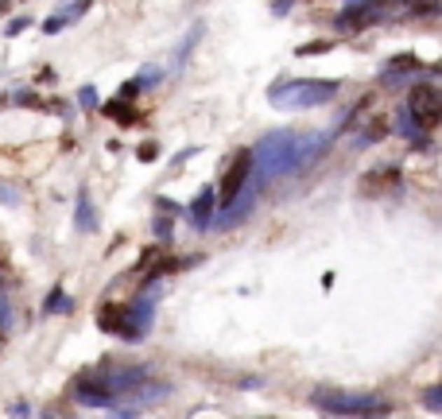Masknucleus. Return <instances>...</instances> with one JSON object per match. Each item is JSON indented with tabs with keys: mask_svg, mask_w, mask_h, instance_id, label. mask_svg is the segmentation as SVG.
<instances>
[{
	"mask_svg": "<svg viewBox=\"0 0 442 419\" xmlns=\"http://www.w3.org/2000/svg\"><path fill=\"white\" fill-rule=\"evenodd\" d=\"M396 128H400V132H415V121H411L408 109H400V121H396Z\"/></svg>",
	"mask_w": 442,
	"mask_h": 419,
	"instance_id": "20",
	"label": "nucleus"
},
{
	"mask_svg": "<svg viewBox=\"0 0 442 419\" xmlns=\"http://www.w3.org/2000/svg\"><path fill=\"white\" fill-rule=\"evenodd\" d=\"M334 47V39H318V43H307V47H299L295 55H318V50H330Z\"/></svg>",
	"mask_w": 442,
	"mask_h": 419,
	"instance_id": "19",
	"label": "nucleus"
},
{
	"mask_svg": "<svg viewBox=\"0 0 442 419\" xmlns=\"http://www.w3.org/2000/svg\"><path fill=\"white\" fill-rule=\"evenodd\" d=\"M12 327V303L8 295H0V330H8Z\"/></svg>",
	"mask_w": 442,
	"mask_h": 419,
	"instance_id": "18",
	"label": "nucleus"
},
{
	"mask_svg": "<svg viewBox=\"0 0 442 419\" xmlns=\"http://www.w3.org/2000/svg\"><path fill=\"white\" fill-rule=\"evenodd\" d=\"M384 20H392V0H350L342 12H338V32H365L376 27Z\"/></svg>",
	"mask_w": 442,
	"mask_h": 419,
	"instance_id": "5",
	"label": "nucleus"
},
{
	"mask_svg": "<svg viewBox=\"0 0 442 419\" xmlns=\"http://www.w3.org/2000/svg\"><path fill=\"white\" fill-rule=\"evenodd\" d=\"M97 226V218H93V206H90V194H78V229L82 233H90V229Z\"/></svg>",
	"mask_w": 442,
	"mask_h": 419,
	"instance_id": "14",
	"label": "nucleus"
},
{
	"mask_svg": "<svg viewBox=\"0 0 442 419\" xmlns=\"http://www.w3.org/2000/svg\"><path fill=\"white\" fill-rule=\"evenodd\" d=\"M105 113H109V117H113V121H117V125H132V121L136 117H140V113H136L132 109V105H128V101H109V105H105Z\"/></svg>",
	"mask_w": 442,
	"mask_h": 419,
	"instance_id": "13",
	"label": "nucleus"
},
{
	"mask_svg": "<svg viewBox=\"0 0 442 419\" xmlns=\"http://www.w3.org/2000/svg\"><path fill=\"white\" fill-rule=\"evenodd\" d=\"M315 408L330 411V415H357V419H384L392 411V404L384 396H353V392H315Z\"/></svg>",
	"mask_w": 442,
	"mask_h": 419,
	"instance_id": "4",
	"label": "nucleus"
},
{
	"mask_svg": "<svg viewBox=\"0 0 442 419\" xmlns=\"http://www.w3.org/2000/svg\"><path fill=\"white\" fill-rule=\"evenodd\" d=\"M392 16H403V20L442 16V0H392Z\"/></svg>",
	"mask_w": 442,
	"mask_h": 419,
	"instance_id": "9",
	"label": "nucleus"
},
{
	"mask_svg": "<svg viewBox=\"0 0 442 419\" xmlns=\"http://www.w3.org/2000/svg\"><path fill=\"white\" fill-rule=\"evenodd\" d=\"M342 82H326V78H295V82L272 85V105L275 109H318L326 101H334Z\"/></svg>",
	"mask_w": 442,
	"mask_h": 419,
	"instance_id": "3",
	"label": "nucleus"
},
{
	"mask_svg": "<svg viewBox=\"0 0 442 419\" xmlns=\"http://www.w3.org/2000/svg\"><path fill=\"white\" fill-rule=\"evenodd\" d=\"M156 237H159V241H163V237H171V221H167V218L156 221Z\"/></svg>",
	"mask_w": 442,
	"mask_h": 419,
	"instance_id": "22",
	"label": "nucleus"
},
{
	"mask_svg": "<svg viewBox=\"0 0 442 419\" xmlns=\"http://www.w3.org/2000/svg\"><path fill=\"white\" fill-rule=\"evenodd\" d=\"M151 319H156V303L151 299H132V303H105L97 310V327L105 334H117L125 342H140L151 330Z\"/></svg>",
	"mask_w": 442,
	"mask_h": 419,
	"instance_id": "2",
	"label": "nucleus"
},
{
	"mask_svg": "<svg viewBox=\"0 0 442 419\" xmlns=\"http://www.w3.org/2000/svg\"><path fill=\"white\" fill-rule=\"evenodd\" d=\"M408 113H411V121H415V125H423V128L442 125V90H438V85H431V82L411 85V93H408Z\"/></svg>",
	"mask_w": 442,
	"mask_h": 419,
	"instance_id": "6",
	"label": "nucleus"
},
{
	"mask_svg": "<svg viewBox=\"0 0 442 419\" xmlns=\"http://www.w3.org/2000/svg\"><path fill=\"white\" fill-rule=\"evenodd\" d=\"M326 148H330L326 132H291V128L268 132L252 151V183H268V179L310 167Z\"/></svg>",
	"mask_w": 442,
	"mask_h": 419,
	"instance_id": "1",
	"label": "nucleus"
},
{
	"mask_svg": "<svg viewBox=\"0 0 442 419\" xmlns=\"http://www.w3.org/2000/svg\"><path fill=\"white\" fill-rule=\"evenodd\" d=\"M156 156H159V151H156V144H144V148H140V160H144V163H151Z\"/></svg>",
	"mask_w": 442,
	"mask_h": 419,
	"instance_id": "24",
	"label": "nucleus"
},
{
	"mask_svg": "<svg viewBox=\"0 0 442 419\" xmlns=\"http://www.w3.org/2000/svg\"><path fill=\"white\" fill-rule=\"evenodd\" d=\"M82 105H85V109H93V105H97V93H93V90H82Z\"/></svg>",
	"mask_w": 442,
	"mask_h": 419,
	"instance_id": "25",
	"label": "nucleus"
},
{
	"mask_svg": "<svg viewBox=\"0 0 442 419\" xmlns=\"http://www.w3.org/2000/svg\"><path fill=\"white\" fill-rule=\"evenodd\" d=\"M4 8H8V0H0V12H4Z\"/></svg>",
	"mask_w": 442,
	"mask_h": 419,
	"instance_id": "26",
	"label": "nucleus"
},
{
	"mask_svg": "<svg viewBox=\"0 0 442 419\" xmlns=\"http://www.w3.org/2000/svg\"><path fill=\"white\" fill-rule=\"evenodd\" d=\"M43 310H47V315H67L70 310V295L62 291V287H55V291L47 295V303H43Z\"/></svg>",
	"mask_w": 442,
	"mask_h": 419,
	"instance_id": "15",
	"label": "nucleus"
},
{
	"mask_svg": "<svg viewBox=\"0 0 442 419\" xmlns=\"http://www.w3.org/2000/svg\"><path fill=\"white\" fill-rule=\"evenodd\" d=\"M191 221L198 229H206L209 221H214V191H202L198 198H194V206H191Z\"/></svg>",
	"mask_w": 442,
	"mask_h": 419,
	"instance_id": "12",
	"label": "nucleus"
},
{
	"mask_svg": "<svg viewBox=\"0 0 442 419\" xmlns=\"http://www.w3.org/2000/svg\"><path fill=\"white\" fill-rule=\"evenodd\" d=\"M198 35H202V24H194V27H191V35H186V39H183V43H179V55H175V67H183V62H186V59H191V47H194V43H198Z\"/></svg>",
	"mask_w": 442,
	"mask_h": 419,
	"instance_id": "16",
	"label": "nucleus"
},
{
	"mask_svg": "<svg viewBox=\"0 0 442 419\" xmlns=\"http://www.w3.org/2000/svg\"><path fill=\"white\" fill-rule=\"evenodd\" d=\"M85 12H90V0H70V4H62V8L55 12V16L47 20V24H43V32H47V35L62 32V27L74 24V20H78V16H85Z\"/></svg>",
	"mask_w": 442,
	"mask_h": 419,
	"instance_id": "10",
	"label": "nucleus"
},
{
	"mask_svg": "<svg viewBox=\"0 0 442 419\" xmlns=\"http://www.w3.org/2000/svg\"><path fill=\"white\" fill-rule=\"evenodd\" d=\"M415 70H419V59H415V55H396L392 62H384L380 78H384V82H400V78H411Z\"/></svg>",
	"mask_w": 442,
	"mask_h": 419,
	"instance_id": "11",
	"label": "nucleus"
},
{
	"mask_svg": "<svg viewBox=\"0 0 442 419\" xmlns=\"http://www.w3.org/2000/svg\"><path fill=\"white\" fill-rule=\"evenodd\" d=\"M249 179H252V151L244 148V151H237L233 167L226 171V179H221V198H226V206L233 198H241L244 186H249Z\"/></svg>",
	"mask_w": 442,
	"mask_h": 419,
	"instance_id": "7",
	"label": "nucleus"
},
{
	"mask_svg": "<svg viewBox=\"0 0 442 419\" xmlns=\"http://www.w3.org/2000/svg\"><path fill=\"white\" fill-rule=\"evenodd\" d=\"M419 400H423V408H427V411H442V385L427 388V392L419 396Z\"/></svg>",
	"mask_w": 442,
	"mask_h": 419,
	"instance_id": "17",
	"label": "nucleus"
},
{
	"mask_svg": "<svg viewBox=\"0 0 442 419\" xmlns=\"http://www.w3.org/2000/svg\"><path fill=\"white\" fill-rule=\"evenodd\" d=\"M16 101H20V105H43V101L35 97V93H27V90H20V93H16Z\"/></svg>",
	"mask_w": 442,
	"mask_h": 419,
	"instance_id": "21",
	"label": "nucleus"
},
{
	"mask_svg": "<svg viewBox=\"0 0 442 419\" xmlns=\"http://www.w3.org/2000/svg\"><path fill=\"white\" fill-rule=\"evenodd\" d=\"M27 24H32V20H27V16L12 20V24H8V35H20V32H24V27H27Z\"/></svg>",
	"mask_w": 442,
	"mask_h": 419,
	"instance_id": "23",
	"label": "nucleus"
},
{
	"mask_svg": "<svg viewBox=\"0 0 442 419\" xmlns=\"http://www.w3.org/2000/svg\"><path fill=\"white\" fill-rule=\"evenodd\" d=\"M400 186V171L396 167H373L365 179H361V198H376V194H384V191H396Z\"/></svg>",
	"mask_w": 442,
	"mask_h": 419,
	"instance_id": "8",
	"label": "nucleus"
}]
</instances>
